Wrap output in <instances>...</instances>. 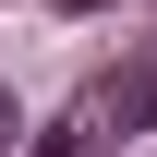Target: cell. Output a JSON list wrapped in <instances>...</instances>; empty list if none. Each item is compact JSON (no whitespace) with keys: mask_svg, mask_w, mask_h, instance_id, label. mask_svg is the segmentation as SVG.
I'll use <instances>...</instances> for the list:
<instances>
[{"mask_svg":"<svg viewBox=\"0 0 157 157\" xmlns=\"http://www.w3.org/2000/svg\"><path fill=\"white\" fill-rule=\"evenodd\" d=\"M97 109H109V133H157V48H145V60H133V73H121V85H109V97H97Z\"/></svg>","mask_w":157,"mask_h":157,"instance_id":"6da1fadb","label":"cell"},{"mask_svg":"<svg viewBox=\"0 0 157 157\" xmlns=\"http://www.w3.org/2000/svg\"><path fill=\"white\" fill-rule=\"evenodd\" d=\"M24 157H109V109H73V121H48Z\"/></svg>","mask_w":157,"mask_h":157,"instance_id":"7a4b0ae2","label":"cell"},{"mask_svg":"<svg viewBox=\"0 0 157 157\" xmlns=\"http://www.w3.org/2000/svg\"><path fill=\"white\" fill-rule=\"evenodd\" d=\"M0 157H12V97H0Z\"/></svg>","mask_w":157,"mask_h":157,"instance_id":"3957f363","label":"cell"},{"mask_svg":"<svg viewBox=\"0 0 157 157\" xmlns=\"http://www.w3.org/2000/svg\"><path fill=\"white\" fill-rule=\"evenodd\" d=\"M60 12H109V0H60Z\"/></svg>","mask_w":157,"mask_h":157,"instance_id":"277c9868","label":"cell"}]
</instances>
